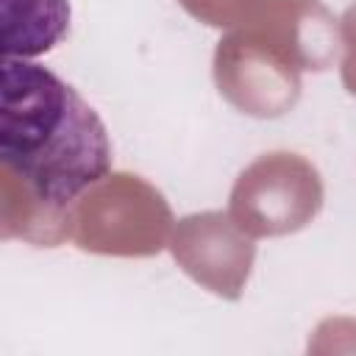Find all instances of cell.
Masks as SVG:
<instances>
[{
    "label": "cell",
    "mask_w": 356,
    "mask_h": 356,
    "mask_svg": "<svg viewBox=\"0 0 356 356\" xmlns=\"http://www.w3.org/2000/svg\"><path fill=\"white\" fill-rule=\"evenodd\" d=\"M0 159L50 209L75 203L111 172V139L97 111L53 70L3 61Z\"/></svg>",
    "instance_id": "6da1fadb"
},
{
    "label": "cell",
    "mask_w": 356,
    "mask_h": 356,
    "mask_svg": "<svg viewBox=\"0 0 356 356\" xmlns=\"http://www.w3.org/2000/svg\"><path fill=\"white\" fill-rule=\"evenodd\" d=\"M70 0H3V56L36 58L64 42L70 31Z\"/></svg>",
    "instance_id": "7a4b0ae2"
}]
</instances>
